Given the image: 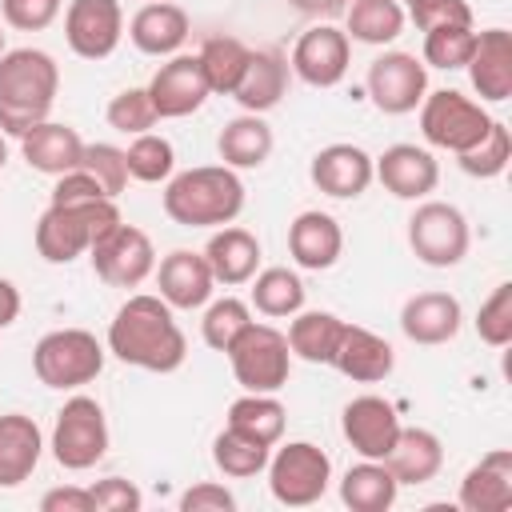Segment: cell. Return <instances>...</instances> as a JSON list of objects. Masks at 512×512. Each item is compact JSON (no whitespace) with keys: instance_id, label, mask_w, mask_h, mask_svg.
Here are the masks:
<instances>
[{"instance_id":"obj_50","label":"cell","mask_w":512,"mask_h":512,"mask_svg":"<svg viewBox=\"0 0 512 512\" xmlns=\"http://www.w3.org/2000/svg\"><path fill=\"white\" fill-rule=\"evenodd\" d=\"M232 508H236V496L212 480H200L180 496V512H232Z\"/></svg>"},{"instance_id":"obj_45","label":"cell","mask_w":512,"mask_h":512,"mask_svg":"<svg viewBox=\"0 0 512 512\" xmlns=\"http://www.w3.org/2000/svg\"><path fill=\"white\" fill-rule=\"evenodd\" d=\"M476 336L488 344V348H504L512 344V284H496L492 296L480 304L476 312Z\"/></svg>"},{"instance_id":"obj_32","label":"cell","mask_w":512,"mask_h":512,"mask_svg":"<svg viewBox=\"0 0 512 512\" xmlns=\"http://www.w3.org/2000/svg\"><path fill=\"white\" fill-rule=\"evenodd\" d=\"M400 496V484L392 476V468L384 460H364L352 464L344 476H340V500L352 508V512H388Z\"/></svg>"},{"instance_id":"obj_36","label":"cell","mask_w":512,"mask_h":512,"mask_svg":"<svg viewBox=\"0 0 512 512\" xmlns=\"http://www.w3.org/2000/svg\"><path fill=\"white\" fill-rule=\"evenodd\" d=\"M248 56H252V48L244 40H236V36H208L200 44V52H196V60L204 68V80H208V92L212 96H232L240 76H244V68H248Z\"/></svg>"},{"instance_id":"obj_38","label":"cell","mask_w":512,"mask_h":512,"mask_svg":"<svg viewBox=\"0 0 512 512\" xmlns=\"http://www.w3.org/2000/svg\"><path fill=\"white\" fill-rule=\"evenodd\" d=\"M268 444H260V440H252V436H244V432H236V428H220L216 432V440H212V464L224 472V476H232V480H248V476H260L264 472V464H268Z\"/></svg>"},{"instance_id":"obj_13","label":"cell","mask_w":512,"mask_h":512,"mask_svg":"<svg viewBox=\"0 0 512 512\" xmlns=\"http://www.w3.org/2000/svg\"><path fill=\"white\" fill-rule=\"evenodd\" d=\"M352 64V40L344 36V28L320 20L308 32H300V40L292 44L288 68L308 84V88H336L348 76Z\"/></svg>"},{"instance_id":"obj_3","label":"cell","mask_w":512,"mask_h":512,"mask_svg":"<svg viewBox=\"0 0 512 512\" xmlns=\"http://www.w3.org/2000/svg\"><path fill=\"white\" fill-rule=\"evenodd\" d=\"M60 92V68L44 48H8L0 56V132L24 136L48 120Z\"/></svg>"},{"instance_id":"obj_16","label":"cell","mask_w":512,"mask_h":512,"mask_svg":"<svg viewBox=\"0 0 512 512\" xmlns=\"http://www.w3.org/2000/svg\"><path fill=\"white\" fill-rule=\"evenodd\" d=\"M400 428L404 424H400L396 404L384 400V396H372V392L348 400L344 412H340V432L352 444V452L364 456V460H384L392 452Z\"/></svg>"},{"instance_id":"obj_49","label":"cell","mask_w":512,"mask_h":512,"mask_svg":"<svg viewBox=\"0 0 512 512\" xmlns=\"http://www.w3.org/2000/svg\"><path fill=\"white\" fill-rule=\"evenodd\" d=\"M92 200H104V188H100L84 168H72V172H64V176H56L48 204H92ZM108 200H112V196H108Z\"/></svg>"},{"instance_id":"obj_24","label":"cell","mask_w":512,"mask_h":512,"mask_svg":"<svg viewBox=\"0 0 512 512\" xmlns=\"http://www.w3.org/2000/svg\"><path fill=\"white\" fill-rule=\"evenodd\" d=\"M456 504L464 512H508L512 508V452L508 448L484 452L464 472Z\"/></svg>"},{"instance_id":"obj_56","label":"cell","mask_w":512,"mask_h":512,"mask_svg":"<svg viewBox=\"0 0 512 512\" xmlns=\"http://www.w3.org/2000/svg\"><path fill=\"white\" fill-rule=\"evenodd\" d=\"M400 4H404V8H408V4H416V0H400Z\"/></svg>"},{"instance_id":"obj_28","label":"cell","mask_w":512,"mask_h":512,"mask_svg":"<svg viewBox=\"0 0 512 512\" xmlns=\"http://www.w3.org/2000/svg\"><path fill=\"white\" fill-rule=\"evenodd\" d=\"M204 260H208L216 284L240 288V284H248L260 272V240L248 228H240V224H224V228H216L208 236Z\"/></svg>"},{"instance_id":"obj_17","label":"cell","mask_w":512,"mask_h":512,"mask_svg":"<svg viewBox=\"0 0 512 512\" xmlns=\"http://www.w3.org/2000/svg\"><path fill=\"white\" fill-rule=\"evenodd\" d=\"M308 176L312 184L332 196V200H356L372 188L376 172H372V156L360 148V144H348V140H336V144H324L312 164H308Z\"/></svg>"},{"instance_id":"obj_9","label":"cell","mask_w":512,"mask_h":512,"mask_svg":"<svg viewBox=\"0 0 512 512\" xmlns=\"http://www.w3.org/2000/svg\"><path fill=\"white\" fill-rule=\"evenodd\" d=\"M408 248L428 268H456L472 248V228L456 204L424 196L408 216Z\"/></svg>"},{"instance_id":"obj_48","label":"cell","mask_w":512,"mask_h":512,"mask_svg":"<svg viewBox=\"0 0 512 512\" xmlns=\"http://www.w3.org/2000/svg\"><path fill=\"white\" fill-rule=\"evenodd\" d=\"M88 492H92L96 512H140V504H144L140 488L124 476H104V480L88 484Z\"/></svg>"},{"instance_id":"obj_18","label":"cell","mask_w":512,"mask_h":512,"mask_svg":"<svg viewBox=\"0 0 512 512\" xmlns=\"http://www.w3.org/2000/svg\"><path fill=\"white\" fill-rule=\"evenodd\" d=\"M372 172L396 200H424L440 184V164L420 144H388L380 156H372Z\"/></svg>"},{"instance_id":"obj_23","label":"cell","mask_w":512,"mask_h":512,"mask_svg":"<svg viewBox=\"0 0 512 512\" xmlns=\"http://www.w3.org/2000/svg\"><path fill=\"white\" fill-rule=\"evenodd\" d=\"M332 368L356 384H380L392 376L396 368V352L384 336H376L372 328H360V324H344L340 332V344L332 352Z\"/></svg>"},{"instance_id":"obj_19","label":"cell","mask_w":512,"mask_h":512,"mask_svg":"<svg viewBox=\"0 0 512 512\" xmlns=\"http://www.w3.org/2000/svg\"><path fill=\"white\" fill-rule=\"evenodd\" d=\"M156 288H160V300L172 312H196V308H204L212 300L216 276H212L204 252L176 248L156 264Z\"/></svg>"},{"instance_id":"obj_35","label":"cell","mask_w":512,"mask_h":512,"mask_svg":"<svg viewBox=\"0 0 512 512\" xmlns=\"http://www.w3.org/2000/svg\"><path fill=\"white\" fill-rule=\"evenodd\" d=\"M408 16L400 0H352L344 12V36L356 44L384 48L404 32Z\"/></svg>"},{"instance_id":"obj_53","label":"cell","mask_w":512,"mask_h":512,"mask_svg":"<svg viewBox=\"0 0 512 512\" xmlns=\"http://www.w3.org/2000/svg\"><path fill=\"white\" fill-rule=\"evenodd\" d=\"M300 16H312V20H332V16H340L344 12V4L348 0H288Z\"/></svg>"},{"instance_id":"obj_47","label":"cell","mask_w":512,"mask_h":512,"mask_svg":"<svg viewBox=\"0 0 512 512\" xmlns=\"http://www.w3.org/2000/svg\"><path fill=\"white\" fill-rule=\"evenodd\" d=\"M404 16H408L420 32L440 28V24H468V28H472V8H468V0H416V4L404 8Z\"/></svg>"},{"instance_id":"obj_41","label":"cell","mask_w":512,"mask_h":512,"mask_svg":"<svg viewBox=\"0 0 512 512\" xmlns=\"http://www.w3.org/2000/svg\"><path fill=\"white\" fill-rule=\"evenodd\" d=\"M252 324V304H244L240 296H220L204 304V320H200V336L212 352H228V344Z\"/></svg>"},{"instance_id":"obj_39","label":"cell","mask_w":512,"mask_h":512,"mask_svg":"<svg viewBox=\"0 0 512 512\" xmlns=\"http://www.w3.org/2000/svg\"><path fill=\"white\" fill-rule=\"evenodd\" d=\"M124 160H128V176L140 184H164L176 172V148L156 132L132 136V144L124 148Z\"/></svg>"},{"instance_id":"obj_6","label":"cell","mask_w":512,"mask_h":512,"mask_svg":"<svg viewBox=\"0 0 512 512\" xmlns=\"http://www.w3.org/2000/svg\"><path fill=\"white\" fill-rule=\"evenodd\" d=\"M268 492L284 508H308L316 504L332 484V460L312 440H288L268 452Z\"/></svg>"},{"instance_id":"obj_14","label":"cell","mask_w":512,"mask_h":512,"mask_svg":"<svg viewBox=\"0 0 512 512\" xmlns=\"http://www.w3.org/2000/svg\"><path fill=\"white\" fill-rule=\"evenodd\" d=\"M64 40L80 60H108L124 40L120 0H68Z\"/></svg>"},{"instance_id":"obj_54","label":"cell","mask_w":512,"mask_h":512,"mask_svg":"<svg viewBox=\"0 0 512 512\" xmlns=\"http://www.w3.org/2000/svg\"><path fill=\"white\" fill-rule=\"evenodd\" d=\"M4 164H8V140H4V132H0V172H4Z\"/></svg>"},{"instance_id":"obj_25","label":"cell","mask_w":512,"mask_h":512,"mask_svg":"<svg viewBox=\"0 0 512 512\" xmlns=\"http://www.w3.org/2000/svg\"><path fill=\"white\" fill-rule=\"evenodd\" d=\"M192 32V20L180 4L172 0H148L144 8H136V16L128 20V40L136 44V52L144 56H176L184 48Z\"/></svg>"},{"instance_id":"obj_37","label":"cell","mask_w":512,"mask_h":512,"mask_svg":"<svg viewBox=\"0 0 512 512\" xmlns=\"http://www.w3.org/2000/svg\"><path fill=\"white\" fill-rule=\"evenodd\" d=\"M248 284H252V308L268 320H284L304 308V280L292 268H264Z\"/></svg>"},{"instance_id":"obj_55","label":"cell","mask_w":512,"mask_h":512,"mask_svg":"<svg viewBox=\"0 0 512 512\" xmlns=\"http://www.w3.org/2000/svg\"><path fill=\"white\" fill-rule=\"evenodd\" d=\"M4 52H8V44H4V32H0V56H4Z\"/></svg>"},{"instance_id":"obj_2","label":"cell","mask_w":512,"mask_h":512,"mask_svg":"<svg viewBox=\"0 0 512 512\" xmlns=\"http://www.w3.org/2000/svg\"><path fill=\"white\" fill-rule=\"evenodd\" d=\"M244 212V180L228 164H200L164 180V216L180 228H224Z\"/></svg>"},{"instance_id":"obj_33","label":"cell","mask_w":512,"mask_h":512,"mask_svg":"<svg viewBox=\"0 0 512 512\" xmlns=\"http://www.w3.org/2000/svg\"><path fill=\"white\" fill-rule=\"evenodd\" d=\"M348 320H340L336 312H324V308H312V312H296L288 316V348L292 356L308 360V364H332V352L340 344V332H344Z\"/></svg>"},{"instance_id":"obj_42","label":"cell","mask_w":512,"mask_h":512,"mask_svg":"<svg viewBox=\"0 0 512 512\" xmlns=\"http://www.w3.org/2000/svg\"><path fill=\"white\" fill-rule=\"evenodd\" d=\"M472 44H476V28L468 24H440V28H428L424 32V68H444V72H456L468 64L472 56Z\"/></svg>"},{"instance_id":"obj_11","label":"cell","mask_w":512,"mask_h":512,"mask_svg":"<svg viewBox=\"0 0 512 512\" xmlns=\"http://www.w3.org/2000/svg\"><path fill=\"white\" fill-rule=\"evenodd\" d=\"M364 88L372 96V104L384 112V116H408L420 108L424 92H428V68L416 52H380L372 64H368V76H364Z\"/></svg>"},{"instance_id":"obj_22","label":"cell","mask_w":512,"mask_h":512,"mask_svg":"<svg viewBox=\"0 0 512 512\" xmlns=\"http://www.w3.org/2000/svg\"><path fill=\"white\" fill-rule=\"evenodd\" d=\"M468 80L480 100L504 104L512 96V32L508 28H484L476 32L472 56H468Z\"/></svg>"},{"instance_id":"obj_44","label":"cell","mask_w":512,"mask_h":512,"mask_svg":"<svg viewBox=\"0 0 512 512\" xmlns=\"http://www.w3.org/2000/svg\"><path fill=\"white\" fill-rule=\"evenodd\" d=\"M108 128H116V132H124V136H140V132H148L160 116H156V108H152V100H148V88H124V92H116L112 100H108Z\"/></svg>"},{"instance_id":"obj_52","label":"cell","mask_w":512,"mask_h":512,"mask_svg":"<svg viewBox=\"0 0 512 512\" xmlns=\"http://www.w3.org/2000/svg\"><path fill=\"white\" fill-rule=\"evenodd\" d=\"M16 316H20V288L8 276H0V332L16 324Z\"/></svg>"},{"instance_id":"obj_46","label":"cell","mask_w":512,"mask_h":512,"mask_svg":"<svg viewBox=\"0 0 512 512\" xmlns=\"http://www.w3.org/2000/svg\"><path fill=\"white\" fill-rule=\"evenodd\" d=\"M64 12V0H0V16L16 32H44Z\"/></svg>"},{"instance_id":"obj_4","label":"cell","mask_w":512,"mask_h":512,"mask_svg":"<svg viewBox=\"0 0 512 512\" xmlns=\"http://www.w3.org/2000/svg\"><path fill=\"white\" fill-rule=\"evenodd\" d=\"M120 224L116 200H92V204H48L36 220V252L48 264H72L84 256L100 236H108Z\"/></svg>"},{"instance_id":"obj_7","label":"cell","mask_w":512,"mask_h":512,"mask_svg":"<svg viewBox=\"0 0 512 512\" xmlns=\"http://www.w3.org/2000/svg\"><path fill=\"white\" fill-rule=\"evenodd\" d=\"M228 364L232 376L244 392H280L292 372V348L288 336L272 324H248L232 344H228Z\"/></svg>"},{"instance_id":"obj_34","label":"cell","mask_w":512,"mask_h":512,"mask_svg":"<svg viewBox=\"0 0 512 512\" xmlns=\"http://www.w3.org/2000/svg\"><path fill=\"white\" fill-rule=\"evenodd\" d=\"M228 428L276 448L284 440V424H288V412L284 404L276 400V392H244L228 404V416H224Z\"/></svg>"},{"instance_id":"obj_8","label":"cell","mask_w":512,"mask_h":512,"mask_svg":"<svg viewBox=\"0 0 512 512\" xmlns=\"http://www.w3.org/2000/svg\"><path fill=\"white\" fill-rule=\"evenodd\" d=\"M492 116L484 112L480 100L456 92V88H436V92H424L420 100V132L432 148H444L452 156L476 148L488 132Z\"/></svg>"},{"instance_id":"obj_26","label":"cell","mask_w":512,"mask_h":512,"mask_svg":"<svg viewBox=\"0 0 512 512\" xmlns=\"http://www.w3.org/2000/svg\"><path fill=\"white\" fill-rule=\"evenodd\" d=\"M20 152L28 160L32 172L40 176H64L72 168H80V156H84V140L72 124H60V120H40L36 128H28L20 136Z\"/></svg>"},{"instance_id":"obj_29","label":"cell","mask_w":512,"mask_h":512,"mask_svg":"<svg viewBox=\"0 0 512 512\" xmlns=\"http://www.w3.org/2000/svg\"><path fill=\"white\" fill-rule=\"evenodd\" d=\"M44 456V432L24 412L0 416V488H20Z\"/></svg>"},{"instance_id":"obj_43","label":"cell","mask_w":512,"mask_h":512,"mask_svg":"<svg viewBox=\"0 0 512 512\" xmlns=\"http://www.w3.org/2000/svg\"><path fill=\"white\" fill-rule=\"evenodd\" d=\"M80 168L104 188V196H120L124 188H128V160H124V148H116V144H84V156H80Z\"/></svg>"},{"instance_id":"obj_12","label":"cell","mask_w":512,"mask_h":512,"mask_svg":"<svg viewBox=\"0 0 512 512\" xmlns=\"http://www.w3.org/2000/svg\"><path fill=\"white\" fill-rule=\"evenodd\" d=\"M88 260H92V272L108 288H136L156 272V248L148 232L124 220L88 248Z\"/></svg>"},{"instance_id":"obj_21","label":"cell","mask_w":512,"mask_h":512,"mask_svg":"<svg viewBox=\"0 0 512 512\" xmlns=\"http://www.w3.org/2000/svg\"><path fill=\"white\" fill-rule=\"evenodd\" d=\"M344 252V228L332 212L320 208H304L292 224H288V256L296 260V268L304 272H324L340 260Z\"/></svg>"},{"instance_id":"obj_40","label":"cell","mask_w":512,"mask_h":512,"mask_svg":"<svg viewBox=\"0 0 512 512\" xmlns=\"http://www.w3.org/2000/svg\"><path fill=\"white\" fill-rule=\"evenodd\" d=\"M508 160H512V132H508L504 120H492L488 132H484V140L476 148H468V152L456 156L460 172L472 176V180H496L508 168Z\"/></svg>"},{"instance_id":"obj_5","label":"cell","mask_w":512,"mask_h":512,"mask_svg":"<svg viewBox=\"0 0 512 512\" xmlns=\"http://www.w3.org/2000/svg\"><path fill=\"white\" fill-rule=\"evenodd\" d=\"M104 368V344L88 328H52L32 348V372L44 388L72 392L100 376Z\"/></svg>"},{"instance_id":"obj_27","label":"cell","mask_w":512,"mask_h":512,"mask_svg":"<svg viewBox=\"0 0 512 512\" xmlns=\"http://www.w3.org/2000/svg\"><path fill=\"white\" fill-rule=\"evenodd\" d=\"M288 80H292V68H288V56L276 52V48H252L248 56V68L232 92V100L244 108V112H272L284 96H288Z\"/></svg>"},{"instance_id":"obj_1","label":"cell","mask_w":512,"mask_h":512,"mask_svg":"<svg viewBox=\"0 0 512 512\" xmlns=\"http://www.w3.org/2000/svg\"><path fill=\"white\" fill-rule=\"evenodd\" d=\"M108 352L128 368L164 376L188 360V340H184L172 308L160 296L136 292L116 308V316L108 324Z\"/></svg>"},{"instance_id":"obj_20","label":"cell","mask_w":512,"mask_h":512,"mask_svg":"<svg viewBox=\"0 0 512 512\" xmlns=\"http://www.w3.org/2000/svg\"><path fill=\"white\" fill-rule=\"evenodd\" d=\"M460 324H464V308L452 292H416L400 308V332L424 348L456 340Z\"/></svg>"},{"instance_id":"obj_51","label":"cell","mask_w":512,"mask_h":512,"mask_svg":"<svg viewBox=\"0 0 512 512\" xmlns=\"http://www.w3.org/2000/svg\"><path fill=\"white\" fill-rule=\"evenodd\" d=\"M40 512H96V504H92V492L88 488L60 484V488H48L40 496Z\"/></svg>"},{"instance_id":"obj_10","label":"cell","mask_w":512,"mask_h":512,"mask_svg":"<svg viewBox=\"0 0 512 512\" xmlns=\"http://www.w3.org/2000/svg\"><path fill=\"white\" fill-rule=\"evenodd\" d=\"M48 448H52L56 464L68 468V472L96 468L108 452V416H104L100 400H92V396L64 400V408L56 412Z\"/></svg>"},{"instance_id":"obj_15","label":"cell","mask_w":512,"mask_h":512,"mask_svg":"<svg viewBox=\"0 0 512 512\" xmlns=\"http://www.w3.org/2000/svg\"><path fill=\"white\" fill-rule=\"evenodd\" d=\"M208 96L212 92H208V80H204V68L196 60V52L164 56V64L148 80V100H152V108H156L160 120L192 116V112L204 108Z\"/></svg>"},{"instance_id":"obj_30","label":"cell","mask_w":512,"mask_h":512,"mask_svg":"<svg viewBox=\"0 0 512 512\" xmlns=\"http://www.w3.org/2000/svg\"><path fill=\"white\" fill-rule=\"evenodd\" d=\"M384 464L392 468V476H396V484L404 488V484H428V480H436L440 476V468H444V444H440V436L432 432V428H400V436H396V444H392V452L384 456Z\"/></svg>"},{"instance_id":"obj_31","label":"cell","mask_w":512,"mask_h":512,"mask_svg":"<svg viewBox=\"0 0 512 512\" xmlns=\"http://www.w3.org/2000/svg\"><path fill=\"white\" fill-rule=\"evenodd\" d=\"M272 148H276V136H272V128H268V120L260 116V112H240V116H232L224 128H220V136H216V152H220V160L228 164V168H260V164H268V156H272Z\"/></svg>"}]
</instances>
